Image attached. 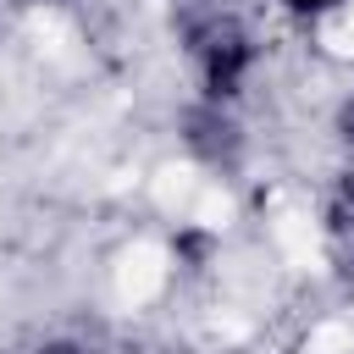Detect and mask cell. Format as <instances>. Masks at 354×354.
Masks as SVG:
<instances>
[{
  "label": "cell",
  "instance_id": "6da1fadb",
  "mask_svg": "<svg viewBox=\"0 0 354 354\" xmlns=\"http://www.w3.org/2000/svg\"><path fill=\"white\" fill-rule=\"evenodd\" d=\"M243 66H249V44L238 33H221L216 44H205V88L221 100V94H238L243 83Z\"/></svg>",
  "mask_w": 354,
  "mask_h": 354
},
{
  "label": "cell",
  "instance_id": "7a4b0ae2",
  "mask_svg": "<svg viewBox=\"0 0 354 354\" xmlns=\"http://www.w3.org/2000/svg\"><path fill=\"white\" fill-rule=\"evenodd\" d=\"M293 11H326V6H337V0H288Z\"/></svg>",
  "mask_w": 354,
  "mask_h": 354
}]
</instances>
